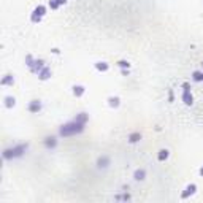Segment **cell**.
Here are the masks:
<instances>
[{
  "mask_svg": "<svg viewBox=\"0 0 203 203\" xmlns=\"http://www.w3.org/2000/svg\"><path fill=\"white\" fill-rule=\"evenodd\" d=\"M195 189H197V186H195V184H191V186H187V187H186V191L182 192V195H181V197H182V198H187L189 195H192V194L195 192Z\"/></svg>",
  "mask_w": 203,
  "mask_h": 203,
  "instance_id": "7a4b0ae2",
  "label": "cell"
},
{
  "mask_svg": "<svg viewBox=\"0 0 203 203\" xmlns=\"http://www.w3.org/2000/svg\"><path fill=\"white\" fill-rule=\"evenodd\" d=\"M83 130V124H79L76 121V122L73 124H67V126H64L60 128V133L62 135H73V133H78V132Z\"/></svg>",
  "mask_w": 203,
  "mask_h": 203,
  "instance_id": "6da1fadb",
  "label": "cell"
},
{
  "mask_svg": "<svg viewBox=\"0 0 203 203\" xmlns=\"http://www.w3.org/2000/svg\"><path fill=\"white\" fill-rule=\"evenodd\" d=\"M143 176H144V171H143V170L135 173V179H143Z\"/></svg>",
  "mask_w": 203,
  "mask_h": 203,
  "instance_id": "9a60e30c",
  "label": "cell"
},
{
  "mask_svg": "<svg viewBox=\"0 0 203 203\" xmlns=\"http://www.w3.org/2000/svg\"><path fill=\"white\" fill-rule=\"evenodd\" d=\"M32 21L33 22H40V21H41V16H38V14H35V13H33V14H32Z\"/></svg>",
  "mask_w": 203,
  "mask_h": 203,
  "instance_id": "2e32d148",
  "label": "cell"
},
{
  "mask_svg": "<svg viewBox=\"0 0 203 203\" xmlns=\"http://www.w3.org/2000/svg\"><path fill=\"white\" fill-rule=\"evenodd\" d=\"M95 68L100 70V72H106V70L110 68V65H108L106 62H97L95 64Z\"/></svg>",
  "mask_w": 203,
  "mask_h": 203,
  "instance_id": "8992f818",
  "label": "cell"
},
{
  "mask_svg": "<svg viewBox=\"0 0 203 203\" xmlns=\"http://www.w3.org/2000/svg\"><path fill=\"white\" fill-rule=\"evenodd\" d=\"M33 13H35V14H38V16H41V18H43V16H45V13H46V8H45L43 5H40V6H37V8H35V11H33Z\"/></svg>",
  "mask_w": 203,
  "mask_h": 203,
  "instance_id": "ba28073f",
  "label": "cell"
},
{
  "mask_svg": "<svg viewBox=\"0 0 203 203\" xmlns=\"http://www.w3.org/2000/svg\"><path fill=\"white\" fill-rule=\"evenodd\" d=\"M184 102H186L187 105H192V95H189L187 87H186V90H184Z\"/></svg>",
  "mask_w": 203,
  "mask_h": 203,
  "instance_id": "8fae6325",
  "label": "cell"
},
{
  "mask_svg": "<svg viewBox=\"0 0 203 203\" xmlns=\"http://www.w3.org/2000/svg\"><path fill=\"white\" fill-rule=\"evenodd\" d=\"M167 157H168V151L167 149H162L160 152H159V160H165Z\"/></svg>",
  "mask_w": 203,
  "mask_h": 203,
  "instance_id": "7c38bea8",
  "label": "cell"
},
{
  "mask_svg": "<svg viewBox=\"0 0 203 203\" xmlns=\"http://www.w3.org/2000/svg\"><path fill=\"white\" fill-rule=\"evenodd\" d=\"M56 2H57V3H59V5H64V3H65V2H67V0H56Z\"/></svg>",
  "mask_w": 203,
  "mask_h": 203,
  "instance_id": "ac0fdd59",
  "label": "cell"
},
{
  "mask_svg": "<svg viewBox=\"0 0 203 203\" xmlns=\"http://www.w3.org/2000/svg\"><path fill=\"white\" fill-rule=\"evenodd\" d=\"M200 175H202V176H203V167H202V170H200Z\"/></svg>",
  "mask_w": 203,
  "mask_h": 203,
  "instance_id": "d6986e66",
  "label": "cell"
},
{
  "mask_svg": "<svg viewBox=\"0 0 203 203\" xmlns=\"http://www.w3.org/2000/svg\"><path fill=\"white\" fill-rule=\"evenodd\" d=\"M14 103H16V100L13 99V97H5V106H6V108L14 106Z\"/></svg>",
  "mask_w": 203,
  "mask_h": 203,
  "instance_id": "9c48e42d",
  "label": "cell"
},
{
  "mask_svg": "<svg viewBox=\"0 0 203 203\" xmlns=\"http://www.w3.org/2000/svg\"><path fill=\"white\" fill-rule=\"evenodd\" d=\"M59 6H60V5L56 2V0H49V8H51V10H57Z\"/></svg>",
  "mask_w": 203,
  "mask_h": 203,
  "instance_id": "4fadbf2b",
  "label": "cell"
},
{
  "mask_svg": "<svg viewBox=\"0 0 203 203\" xmlns=\"http://www.w3.org/2000/svg\"><path fill=\"white\" fill-rule=\"evenodd\" d=\"M38 76H40V79H41V81H46V79H48V78L51 76V72H49V68H46V67H45V68H43L41 72L38 73Z\"/></svg>",
  "mask_w": 203,
  "mask_h": 203,
  "instance_id": "3957f363",
  "label": "cell"
},
{
  "mask_svg": "<svg viewBox=\"0 0 203 203\" xmlns=\"http://www.w3.org/2000/svg\"><path fill=\"white\" fill-rule=\"evenodd\" d=\"M119 65H121V67H128V62H124V60H121Z\"/></svg>",
  "mask_w": 203,
  "mask_h": 203,
  "instance_id": "e0dca14e",
  "label": "cell"
},
{
  "mask_svg": "<svg viewBox=\"0 0 203 203\" xmlns=\"http://www.w3.org/2000/svg\"><path fill=\"white\" fill-rule=\"evenodd\" d=\"M13 83H14V79H13L11 75H6V76L2 79V84H3V86H6V84H13Z\"/></svg>",
  "mask_w": 203,
  "mask_h": 203,
  "instance_id": "30bf717a",
  "label": "cell"
},
{
  "mask_svg": "<svg viewBox=\"0 0 203 203\" xmlns=\"http://www.w3.org/2000/svg\"><path fill=\"white\" fill-rule=\"evenodd\" d=\"M194 79H195V81H202V79H203V73L195 72V73H194Z\"/></svg>",
  "mask_w": 203,
  "mask_h": 203,
  "instance_id": "5bb4252c",
  "label": "cell"
},
{
  "mask_svg": "<svg viewBox=\"0 0 203 203\" xmlns=\"http://www.w3.org/2000/svg\"><path fill=\"white\" fill-rule=\"evenodd\" d=\"M202 81H203V79H202Z\"/></svg>",
  "mask_w": 203,
  "mask_h": 203,
  "instance_id": "ffe728a7",
  "label": "cell"
},
{
  "mask_svg": "<svg viewBox=\"0 0 203 203\" xmlns=\"http://www.w3.org/2000/svg\"><path fill=\"white\" fill-rule=\"evenodd\" d=\"M40 108H41V105H40V102L38 100H33L32 103H30V106H29V110L32 111V113H35V111H38Z\"/></svg>",
  "mask_w": 203,
  "mask_h": 203,
  "instance_id": "5b68a950",
  "label": "cell"
},
{
  "mask_svg": "<svg viewBox=\"0 0 203 203\" xmlns=\"http://www.w3.org/2000/svg\"><path fill=\"white\" fill-rule=\"evenodd\" d=\"M119 97H110V99H108V103H110V106L111 108H117L119 106Z\"/></svg>",
  "mask_w": 203,
  "mask_h": 203,
  "instance_id": "277c9868",
  "label": "cell"
},
{
  "mask_svg": "<svg viewBox=\"0 0 203 203\" xmlns=\"http://www.w3.org/2000/svg\"><path fill=\"white\" fill-rule=\"evenodd\" d=\"M73 94H75L76 97H81L84 94V87L83 86H75L73 87Z\"/></svg>",
  "mask_w": 203,
  "mask_h": 203,
  "instance_id": "52a82bcc",
  "label": "cell"
}]
</instances>
